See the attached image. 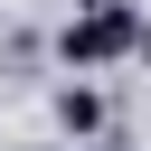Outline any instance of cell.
<instances>
[{"instance_id":"6da1fadb","label":"cell","mask_w":151,"mask_h":151,"mask_svg":"<svg viewBox=\"0 0 151 151\" xmlns=\"http://www.w3.org/2000/svg\"><path fill=\"white\" fill-rule=\"evenodd\" d=\"M142 47V19L123 9V0H94L76 28H66V66H104V57H132Z\"/></svg>"},{"instance_id":"7a4b0ae2","label":"cell","mask_w":151,"mask_h":151,"mask_svg":"<svg viewBox=\"0 0 151 151\" xmlns=\"http://www.w3.org/2000/svg\"><path fill=\"white\" fill-rule=\"evenodd\" d=\"M57 113H66V132H94V123H104V104H94L85 85H76V94H57Z\"/></svg>"}]
</instances>
